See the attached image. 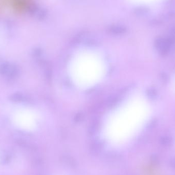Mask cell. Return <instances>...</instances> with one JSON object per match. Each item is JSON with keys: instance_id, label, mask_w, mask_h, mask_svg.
<instances>
[{"instance_id": "cell-6", "label": "cell", "mask_w": 175, "mask_h": 175, "mask_svg": "<svg viewBox=\"0 0 175 175\" xmlns=\"http://www.w3.org/2000/svg\"><path fill=\"white\" fill-rule=\"evenodd\" d=\"M22 99V96L20 94H16L11 96V99L15 101H20Z\"/></svg>"}, {"instance_id": "cell-8", "label": "cell", "mask_w": 175, "mask_h": 175, "mask_svg": "<svg viewBox=\"0 0 175 175\" xmlns=\"http://www.w3.org/2000/svg\"><path fill=\"white\" fill-rule=\"evenodd\" d=\"M162 141H163V142H164V143H169V142H171V138L169 137L166 136V137H164L163 138V139H162Z\"/></svg>"}, {"instance_id": "cell-4", "label": "cell", "mask_w": 175, "mask_h": 175, "mask_svg": "<svg viewBox=\"0 0 175 175\" xmlns=\"http://www.w3.org/2000/svg\"><path fill=\"white\" fill-rule=\"evenodd\" d=\"M160 78L164 83H167L169 80V77L165 72H162L160 74Z\"/></svg>"}, {"instance_id": "cell-3", "label": "cell", "mask_w": 175, "mask_h": 175, "mask_svg": "<svg viewBox=\"0 0 175 175\" xmlns=\"http://www.w3.org/2000/svg\"><path fill=\"white\" fill-rule=\"evenodd\" d=\"M146 95L150 100H154L157 97V91L154 88H149L146 91Z\"/></svg>"}, {"instance_id": "cell-2", "label": "cell", "mask_w": 175, "mask_h": 175, "mask_svg": "<svg viewBox=\"0 0 175 175\" xmlns=\"http://www.w3.org/2000/svg\"><path fill=\"white\" fill-rule=\"evenodd\" d=\"M154 45L156 49L160 55L163 57L168 54L171 46L166 38L162 37H158L156 39Z\"/></svg>"}, {"instance_id": "cell-7", "label": "cell", "mask_w": 175, "mask_h": 175, "mask_svg": "<svg viewBox=\"0 0 175 175\" xmlns=\"http://www.w3.org/2000/svg\"><path fill=\"white\" fill-rule=\"evenodd\" d=\"M170 35L175 37V26H174L170 30Z\"/></svg>"}, {"instance_id": "cell-1", "label": "cell", "mask_w": 175, "mask_h": 175, "mask_svg": "<svg viewBox=\"0 0 175 175\" xmlns=\"http://www.w3.org/2000/svg\"><path fill=\"white\" fill-rule=\"evenodd\" d=\"M31 4V0H0V7L8 6L14 12L22 14L26 11Z\"/></svg>"}, {"instance_id": "cell-5", "label": "cell", "mask_w": 175, "mask_h": 175, "mask_svg": "<svg viewBox=\"0 0 175 175\" xmlns=\"http://www.w3.org/2000/svg\"><path fill=\"white\" fill-rule=\"evenodd\" d=\"M8 70V65L5 64L2 65L0 68V72H1L2 74H5L7 72Z\"/></svg>"}]
</instances>
